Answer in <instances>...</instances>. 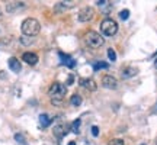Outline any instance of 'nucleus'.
Masks as SVG:
<instances>
[{
    "label": "nucleus",
    "instance_id": "19",
    "mask_svg": "<svg viewBox=\"0 0 157 145\" xmlns=\"http://www.w3.org/2000/svg\"><path fill=\"white\" fill-rule=\"evenodd\" d=\"M108 57H109V60H111L112 62L117 61V52H115L112 48H109V50H108Z\"/></svg>",
    "mask_w": 157,
    "mask_h": 145
},
{
    "label": "nucleus",
    "instance_id": "9",
    "mask_svg": "<svg viewBox=\"0 0 157 145\" xmlns=\"http://www.w3.org/2000/svg\"><path fill=\"white\" fill-rule=\"evenodd\" d=\"M52 132H54V135H56L57 138H58V139H61L63 136H66V135H67V132H68V129H67V126H66V125H57V126H54V131H52Z\"/></svg>",
    "mask_w": 157,
    "mask_h": 145
},
{
    "label": "nucleus",
    "instance_id": "26",
    "mask_svg": "<svg viewBox=\"0 0 157 145\" xmlns=\"http://www.w3.org/2000/svg\"><path fill=\"white\" fill-rule=\"evenodd\" d=\"M68 145H76V142H74V141H71V142H70Z\"/></svg>",
    "mask_w": 157,
    "mask_h": 145
},
{
    "label": "nucleus",
    "instance_id": "4",
    "mask_svg": "<svg viewBox=\"0 0 157 145\" xmlns=\"http://www.w3.org/2000/svg\"><path fill=\"white\" fill-rule=\"evenodd\" d=\"M86 42H87L89 46H92V48L96 50V48H101L102 45H103L105 39H103V36H102L101 34H98L95 31H90V32L86 34Z\"/></svg>",
    "mask_w": 157,
    "mask_h": 145
},
{
    "label": "nucleus",
    "instance_id": "24",
    "mask_svg": "<svg viewBox=\"0 0 157 145\" xmlns=\"http://www.w3.org/2000/svg\"><path fill=\"white\" fill-rule=\"evenodd\" d=\"M74 81V77L73 76H68V80H67V84H73Z\"/></svg>",
    "mask_w": 157,
    "mask_h": 145
},
{
    "label": "nucleus",
    "instance_id": "22",
    "mask_svg": "<svg viewBox=\"0 0 157 145\" xmlns=\"http://www.w3.org/2000/svg\"><path fill=\"white\" fill-rule=\"evenodd\" d=\"M111 145H124V141H122V139H118V138H115V139L111 141Z\"/></svg>",
    "mask_w": 157,
    "mask_h": 145
},
{
    "label": "nucleus",
    "instance_id": "13",
    "mask_svg": "<svg viewBox=\"0 0 157 145\" xmlns=\"http://www.w3.org/2000/svg\"><path fill=\"white\" fill-rule=\"evenodd\" d=\"M137 72H138V70L135 67H125L122 70V78H129V77H134V76H137Z\"/></svg>",
    "mask_w": 157,
    "mask_h": 145
},
{
    "label": "nucleus",
    "instance_id": "6",
    "mask_svg": "<svg viewBox=\"0 0 157 145\" xmlns=\"http://www.w3.org/2000/svg\"><path fill=\"white\" fill-rule=\"evenodd\" d=\"M102 86H103L105 89L115 90L118 87V80L113 77V76L106 74V76H103V77H102Z\"/></svg>",
    "mask_w": 157,
    "mask_h": 145
},
{
    "label": "nucleus",
    "instance_id": "11",
    "mask_svg": "<svg viewBox=\"0 0 157 145\" xmlns=\"http://www.w3.org/2000/svg\"><path fill=\"white\" fill-rule=\"evenodd\" d=\"M23 7H25V3H23V2H9L7 6H6L7 12H10V13L19 10V9H23Z\"/></svg>",
    "mask_w": 157,
    "mask_h": 145
},
{
    "label": "nucleus",
    "instance_id": "10",
    "mask_svg": "<svg viewBox=\"0 0 157 145\" xmlns=\"http://www.w3.org/2000/svg\"><path fill=\"white\" fill-rule=\"evenodd\" d=\"M9 68H10L13 72H21V70H22V65H21V62H19V60L17 58H15V57H12V58H9Z\"/></svg>",
    "mask_w": 157,
    "mask_h": 145
},
{
    "label": "nucleus",
    "instance_id": "5",
    "mask_svg": "<svg viewBox=\"0 0 157 145\" xmlns=\"http://www.w3.org/2000/svg\"><path fill=\"white\" fill-rule=\"evenodd\" d=\"M93 16H95V10H93V7H90V6H86V7H83L82 10L78 12V20L80 22H89V20H92L93 19Z\"/></svg>",
    "mask_w": 157,
    "mask_h": 145
},
{
    "label": "nucleus",
    "instance_id": "1",
    "mask_svg": "<svg viewBox=\"0 0 157 145\" xmlns=\"http://www.w3.org/2000/svg\"><path fill=\"white\" fill-rule=\"evenodd\" d=\"M66 93H67V87H66L64 84L58 83V81L51 84L50 90H48V95H50V97H51V102H52L54 105H60L63 102V99H64Z\"/></svg>",
    "mask_w": 157,
    "mask_h": 145
},
{
    "label": "nucleus",
    "instance_id": "20",
    "mask_svg": "<svg viewBox=\"0 0 157 145\" xmlns=\"http://www.w3.org/2000/svg\"><path fill=\"white\" fill-rule=\"evenodd\" d=\"M119 17H121L122 20H127V19L129 17V10H128V9H125V10H121V12H119Z\"/></svg>",
    "mask_w": 157,
    "mask_h": 145
},
{
    "label": "nucleus",
    "instance_id": "17",
    "mask_svg": "<svg viewBox=\"0 0 157 145\" xmlns=\"http://www.w3.org/2000/svg\"><path fill=\"white\" fill-rule=\"evenodd\" d=\"M78 128H80V119H76L71 123V131H73L74 134H78Z\"/></svg>",
    "mask_w": 157,
    "mask_h": 145
},
{
    "label": "nucleus",
    "instance_id": "16",
    "mask_svg": "<svg viewBox=\"0 0 157 145\" xmlns=\"http://www.w3.org/2000/svg\"><path fill=\"white\" fill-rule=\"evenodd\" d=\"M102 68H105V70H106V68H109V64H106V62H95V64H93V70H95V71H98V70H102Z\"/></svg>",
    "mask_w": 157,
    "mask_h": 145
},
{
    "label": "nucleus",
    "instance_id": "15",
    "mask_svg": "<svg viewBox=\"0 0 157 145\" xmlns=\"http://www.w3.org/2000/svg\"><path fill=\"white\" fill-rule=\"evenodd\" d=\"M70 102H71V105H73V106H80V105H82V96L76 93V95L71 96Z\"/></svg>",
    "mask_w": 157,
    "mask_h": 145
},
{
    "label": "nucleus",
    "instance_id": "7",
    "mask_svg": "<svg viewBox=\"0 0 157 145\" xmlns=\"http://www.w3.org/2000/svg\"><path fill=\"white\" fill-rule=\"evenodd\" d=\"M78 83H80V86H82V87L90 90V91H95V90L98 89V84H96V81H95V80H92V78H80V80H78Z\"/></svg>",
    "mask_w": 157,
    "mask_h": 145
},
{
    "label": "nucleus",
    "instance_id": "18",
    "mask_svg": "<svg viewBox=\"0 0 157 145\" xmlns=\"http://www.w3.org/2000/svg\"><path fill=\"white\" fill-rule=\"evenodd\" d=\"M15 139H16L19 144H22V145L28 144V142H26V139H25V136H23L22 134H15Z\"/></svg>",
    "mask_w": 157,
    "mask_h": 145
},
{
    "label": "nucleus",
    "instance_id": "8",
    "mask_svg": "<svg viewBox=\"0 0 157 145\" xmlns=\"http://www.w3.org/2000/svg\"><path fill=\"white\" fill-rule=\"evenodd\" d=\"M22 60L26 62V64H29V65H35V64L38 62V55L34 54V52H25L22 55Z\"/></svg>",
    "mask_w": 157,
    "mask_h": 145
},
{
    "label": "nucleus",
    "instance_id": "14",
    "mask_svg": "<svg viewBox=\"0 0 157 145\" xmlns=\"http://www.w3.org/2000/svg\"><path fill=\"white\" fill-rule=\"evenodd\" d=\"M51 123V119L48 115H45V113H42L41 116H39V125L42 126V128H47V126H50Z\"/></svg>",
    "mask_w": 157,
    "mask_h": 145
},
{
    "label": "nucleus",
    "instance_id": "12",
    "mask_svg": "<svg viewBox=\"0 0 157 145\" xmlns=\"http://www.w3.org/2000/svg\"><path fill=\"white\" fill-rule=\"evenodd\" d=\"M60 58H61V62L64 64V65H67L68 68H74V65H76V61H74V60L70 55H66V54L60 52Z\"/></svg>",
    "mask_w": 157,
    "mask_h": 145
},
{
    "label": "nucleus",
    "instance_id": "25",
    "mask_svg": "<svg viewBox=\"0 0 157 145\" xmlns=\"http://www.w3.org/2000/svg\"><path fill=\"white\" fill-rule=\"evenodd\" d=\"M96 3H98V6H103L106 2H105V0H99V2H96Z\"/></svg>",
    "mask_w": 157,
    "mask_h": 145
},
{
    "label": "nucleus",
    "instance_id": "27",
    "mask_svg": "<svg viewBox=\"0 0 157 145\" xmlns=\"http://www.w3.org/2000/svg\"><path fill=\"white\" fill-rule=\"evenodd\" d=\"M154 64H156V67H157V60H156V62H154Z\"/></svg>",
    "mask_w": 157,
    "mask_h": 145
},
{
    "label": "nucleus",
    "instance_id": "23",
    "mask_svg": "<svg viewBox=\"0 0 157 145\" xmlns=\"http://www.w3.org/2000/svg\"><path fill=\"white\" fill-rule=\"evenodd\" d=\"M92 135H93V136H98V135H99V128H98V126H92Z\"/></svg>",
    "mask_w": 157,
    "mask_h": 145
},
{
    "label": "nucleus",
    "instance_id": "28",
    "mask_svg": "<svg viewBox=\"0 0 157 145\" xmlns=\"http://www.w3.org/2000/svg\"><path fill=\"white\" fill-rule=\"evenodd\" d=\"M156 145H157V144H156Z\"/></svg>",
    "mask_w": 157,
    "mask_h": 145
},
{
    "label": "nucleus",
    "instance_id": "2",
    "mask_svg": "<svg viewBox=\"0 0 157 145\" xmlns=\"http://www.w3.org/2000/svg\"><path fill=\"white\" fill-rule=\"evenodd\" d=\"M21 29H22L23 36H29V38H31V36H35V35L39 34L41 23H39L36 19H34V17H28V19H25L22 22Z\"/></svg>",
    "mask_w": 157,
    "mask_h": 145
},
{
    "label": "nucleus",
    "instance_id": "21",
    "mask_svg": "<svg viewBox=\"0 0 157 145\" xmlns=\"http://www.w3.org/2000/svg\"><path fill=\"white\" fill-rule=\"evenodd\" d=\"M21 42H22L23 45H29V44H32V42H34V39L32 38L29 39V36H22V38H21Z\"/></svg>",
    "mask_w": 157,
    "mask_h": 145
},
{
    "label": "nucleus",
    "instance_id": "3",
    "mask_svg": "<svg viewBox=\"0 0 157 145\" xmlns=\"http://www.w3.org/2000/svg\"><path fill=\"white\" fill-rule=\"evenodd\" d=\"M101 31L105 36H113V35L118 32V23L113 20V19H105L103 22L101 23Z\"/></svg>",
    "mask_w": 157,
    "mask_h": 145
}]
</instances>
